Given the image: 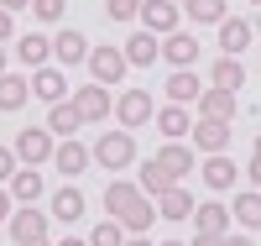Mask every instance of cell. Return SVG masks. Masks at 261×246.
Returning <instances> with one entry per match:
<instances>
[{"label": "cell", "instance_id": "obj_5", "mask_svg": "<svg viewBox=\"0 0 261 246\" xmlns=\"http://www.w3.org/2000/svg\"><path fill=\"white\" fill-rule=\"evenodd\" d=\"M53 152H58V142H53V131H47V126H27V131L16 137V158L27 163V168L53 163Z\"/></svg>", "mask_w": 261, "mask_h": 246}, {"label": "cell", "instance_id": "obj_12", "mask_svg": "<svg viewBox=\"0 0 261 246\" xmlns=\"http://www.w3.org/2000/svg\"><path fill=\"white\" fill-rule=\"evenodd\" d=\"M53 163H58V173L63 178H79L84 168H94V147H84V142H58V152H53Z\"/></svg>", "mask_w": 261, "mask_h": 246}, {"label": "cell", "instance_id": "obj_25", "mask_svg": "<svg viewBox=\"0 0 261 246\" xmlns=\"http://www.w3.org/2000/svg\"><path fill=\"white\" fill-rule=\"evenodd\" d=\"M183 16L199 21V27H220L230 11H225V0H183Z\"/></svg>", "mask_w": 261, "mask_h": 246}, {"label": "cell", "instance_id": "obj_15", "mask_svg": "<svg viewBox=\"0 0 261 246\" xmlns=\"http://www.w3.org/2000/svg\"><path fill=\"white\" fill-rule=\"evenodd\" d=\"M251 37H256L251 21H241V16H225V21H220V48H225V58L246 53V48H251Z\"/></svg>", "mask_w": 261, "mask_h": 246}, {"label": "cell", "instance_id": "obj_6", "mask_svg": "<svg viewBox=\"0 0 261 246\" xmlns=\"http://www.w3.org/2000/svg\"><path fill=\"white\" fill-rule=\"evenodd\" d=\"M11 241L16 246H37V241H47V215H42L37 205H21L11 215Z\"/></svg>", "mask_w": 261, "mask_h": 246}, {"label": "cell", "instance_id": "obj_8", "mask_svg": "<svg viewBox=\"0 0 261 246\" xmlns=\"http://www.w3.org/2000/svg\"><path fill=\"white\" fill-rule=\"evenodd\" d=\"M125 69H130V63H125V48H94V53H89V79L105 84V89H110L115 79H125Z\"/></svg>", "mask_w": 261, "mask_h": 246}, {"label": "cell", "instance_id": "obj_39", "mask_svg": "<svg viewBox=\"0 0 261 246\" xmlns=\"http://www.w3.org/2000/svg\"><path fill=\"white\" fill-rule=\"evenodd\" d=\"M225 246H256L251 236H225Z\"/></svg>", "mask_w": 261, "mask_h": 246}, {"label": "cell", "instance_id": "obj_10", "mask_svg": "<svg viewBox=\"0 0 261 246\" xmlns=\"http://www.w3.org/2000/svg\"><path fill=\"white\" fill-rule=\"evenodd\" d=\"M225 147H230V121H193V152L220 158Z\"/></svg>", "mask_w": 261, "mask_h": 246}, {"label": "cell", "instance_id": "obj_32", "mask_svg": "<svg viewBox=\"0 0 261 246\" xmlns=\"http://www.w3.org/2000/svg\"><path fill=\"white\" fill-rule=\"evenodd\" d=\"M141 6L146 0H105V16L110 21H141Z\"/></svg>", "mask_w": 261, "mask_h": 246}, {"label": "cell", "instance_id": "obj_46", "mask_svg": "<svg viewBox=\"0 0 261 246\" xmlns=\"http://www.w3.org/2000/svg\"><path fill=\"white\" fill-rule=\"evenodd\" d=\"M37 246H47V241H37Z\"/></svg>", "mask_w": 261, "mask_h": 246}, {"label": "cell", "instance_id": "obj_1", "mask_svg": "<svg viewBox=\"0 0 261 246\" xmlns=\"http://www.w3.org/2000/svg\"><path fill=\"white\" fill-rule=\"evenodd\" d=\"M105 210H110V220H120L130 236H146L151 220H157V205H146V189L141 184H120V178H110V189H105Z\"/></svg>", "mask_w": 261, "mask_h": 246}, {"label": "cell", "instance_id": "obj_18", "mask_svg": "<svg viewBox=\"0 0 261 246\" xmlns=\"http://www.w3.org/2000/svg\"><path fill=\"white\" fill-rule=\"evenodd\" d=\"M157 131H162L167 142H183V137H193V116H188L183 105H162L157 110Z\"/></svg>", "mask_w": 261, "mask_h": 246}, {"label": "cell", "instance_id": "obj_31", "mask_svg": "<svg viewBox=\"0 0 261 246\" xmlns=\"http://www.w3.org/2000/svg\"><path fill=\"white\" fill-rule=\"evenodd\" d=\"M89 246H125V226H120V220L94 226V231H89Z\"/></svg>", "mask_w": 261, "mask_h": 246}, {"label": "cell", "instance_id": "obj_26", "mask_svg": "<svg viewBox=\"0 0 261 246\" xmlns=\"http://www.w3.org/2000/svg\"><path fill=\"white\" fill-rule=\"evenodd\" d=\"M11 199H16V205H37V199H42V173L37 168H21L11 178Z\"/></svg>", "mask_w": 261, "mask_h": 246}, {"label": "cell", "instance_id": "obj_42", "mask_svg": "<svg viewBox=\"0 0 261 246\" xmlns=\"http://www.w3.org/2000/svg\"><path fill=\"white\" fill-rule=\"evenodd\" d=\"M0 79H6V48H0Z\"/></svg>", "mask_w": 261, "mask_h": 246}, {"label": "cell", "instance_id": "obj_22", "mask_svg": "<svg viewBox=\"0 0 261 246\" xmlns=\"http://www.w3.org/2000/svg\"><path fill=\"white\" fill-rule=\"evenodd\" d=\"M230 205H199L193 210V226H199V236H225L230 231Z\"/></svg>", "mask_w": 261, "mask_h": 246}, {"label": "cell", "instance_id": "obj_20", "mask_svg": "<svg viewBox=\"0 0 261 246\" xmlns=\"http://www.w3.org/2000/svg\"><path fill=\"white\" fill-rule=\"evenodd\" d=\"M16 58L27 63L32 74H37V69H47V58H53V37H42V32H32V37H21V42H16Z\"/></svg>", "mask_w": 261, "mask_h": 246}, {"label": "cell", "instance_id": "obj_28", "mask_svg": "<svg viewBox=\"0 0 261 246\" xmlns=\"http://www.w3.org/2000/svg\"><path fill=\"white\" fill-rule=\"evenodd\" d=\"M27 100H32V79H16V74L0 79V110H21Z\"/></svg>", "mask_w": 261, "mask_h": 246}, {"label": "cell", "instance_id": "obj_21", "mask_svg": "<svg viewBox=\"0 0 261 246\" xmlns=\"http://www.w3.org/2000/svg\"><path fill=\"white\" fill-rule=\"evenodd\" d=\"M89 53H94V48L84 42V32H58V37H53V58H58V63H89Z\"/></svg>", "mask_w": 261, "mask_h": 246}, {"label": "cell", "instance_id": "obj_2", "mask_svg": "<svg viewBox=\"0 0 261 246\" xmlns=\"http://www.w3.org/2000/svg\"><path fill=\"white\" fill-rule=\"evenodd\" d=\"M193 168H199V163H193V147H183V142H167V147H162L151 163H141V189L162 199L167 189H178V178H188Z\"/></svg>", "mask_w": 261, "mask_h": 246}, {"label": "cell", "instance_id": "obj_29", "mask_svg": "<svg viewBox=\"0 0 261 246\" xmlns=\"http://www.w3.org/2000/svg\"><path fill=\"white\" fill-rule=\"evenodd\" d=\"M84 215V194L68 184V189H58L53 194V220H68V226H73V220Z\"/></svg>", "mask_w": 261, "mask_h": 246}, {"label": "cell", "instance_id": "obj_36", "mask_svg": "<svg viewBox=\"0 0 261 246\" xmlns=\"http://www.w3.org/2000/svg\"><path fill=\"white\" fill-rule=\"evenodd\" d=\"M11 205H16V199H11V189H0V220H11V215H16Z\"/></svg>", "mask_w": 261, "mask_h": 246}, {"label": "cell", "instance_id": "obj_24", "mask_svg": "<svg viewBox=\"0 0 261 246\" xmlns=\"http://www.w3.org/2000/svg\"><path fill=\"white\" fill-rule=\"evenodd\" d=\"M79 126H84V116H79V105H73V100H63V105L47 110V131H53V137H73Z\"/></svg>", "mask_w": 261, "mask_h": 246}, {"label": "cell", "instance_id": "obj_11", "mask_svg": "<svg viewBox=\"0 0 261 246\" xmlns=\"http://www.w3.org/2000/svg\"><path fill=\"white\" fill-rule=\"evenodd\" d=\"M235 116H241V100H235L230 95V89H204V95H199V121H235Z\"/></svg>", "mask_w": 261, "mask_h": 246}, {"label": "cell", "instance_id": "obj_37", "mask_svg": "<svg viewBox=\"0 0 261 246\" xmlns=\"http://www.w3.org/2000/svg\"><path fill=\"white\" fill-rule=\"evenodd\" d=\"M6 37H16V27H11V11H0V42Z\"/></svg>", "mask_w": 261, "mask_h": 246}, {"label": "cell", "instance_id": "obj_41", "mask_svg": "<svg viewBox=\"0 0 261 246\" xmlns=\"http://www.w3.org/2000/svg\"><path fill=\"white\" fill-rule=\"evenodd\" d=\"M125 246H151V241H146V236H130V241H125Z\"/></svg>", "mask_w": 261, "mask_h": 246}, {"label": "cell", "instance_id": "obj_17", "mask_svg": "<svg viewBox=\"0 0 261 246\" xmlns=\"http://www.w3.org/2000/svg\"><path fill=\"white\" fill-rule=\"evenodd\" d=\"M162 58L172 63V69H193V58H199V37H188V32L162 37Z\"/></svg>", "mask_w": 261, "mask_h": 246}, {"label": "cell", "instance_id": "obj_13", "mask_svg": "<svg viewBox=\"0 0 261 246\" xmlns=\"http://www.w3.org/2000/svg\"><path fill=\"white\" fill-rule=\"evenodd\" d=\"M157 58H162V37H151V32L125 37V63H130V69H151Z\"/></svg>", "mask_w": 261, "mask_h": 246}, {"label": "cell", "instance_id": "obj_38", "mask_svg": "<svg viewBox=\"0 0 261 246\" xmlns=\"http://www.w3.org/2000/svg\"><path fill=\"white\" fill-rule=\"evenodd\" d=\"M188 246H225V236H199V241H188Z\"/></svg>", "mask_w": 261, "mask_h": 246}, {"label": "cell", "instance_id": "obj_19", "mask_svg": "<svg viewBox=\"0 0 261 246\" xmlns=\"http://www.w3.org/2000/svg\"><path fill=\"white\" fill-rule=\"evenodd\" d=\"M199 173H204V184L214 189V194H225V189H235V178H241V168H235L225 152L220 158H209V163H199Z\"/></svg>", "mask_w": 261, "mask_h": 246}, {"label": "cell", "instance_id": "obj_44", "mask_svg": "<svg viewBox=\"0 0 261 246\" xmlns=\"http://www.w3.org/2000/svg\"><path fill=\"white\" fill-rule=\"evenodd\" d=\"M256 37H261V16H256Z\"/></svg>", "mask_w": 261, "mask_h": 246}, {"label": "cell", "instance_id": "obj_30", "mask_svg": "<svg viewBox=\"0 0 261 246\" xmlns=\"http://www.w3.org/2000/svg\"><path fill=\"white\" fill-rule=\"evenodd\" d=\"M209 79H214V89H230V95H235V89L246 84V69H241L235 58H220V63L209 69Z\"/></svg>", "mask_w": 261, "mask_h": 246}, {"label": "cell", "instance_id": "obj_35", "mask_svg": "<svg viewBox=\"0 0 261 246\" xmlns=\"http://www.w3.org/2000/svg\"><path fill=\"white\" fill-rule=\"evenodd\" d=\"M251 184L261 189V137H256V147H251Z\"/></svg>", "mask_w": 261, "mask_h": 246}, {"label": "cell", "instance_id": "obj_33", "mask_svg": "<svg viewBox=\"0 0 261 246\" xmlns=\"http://www.w3.org/2000/svg\"><path fill=\"white\" fill-rule=\"evenodd\" d=\"M63 11H68V0H32V16L42 21V27H53V21H63Z\"/></svg>", "mask_w": 261, "mask_h": 246}, {"label": "cell", "instance_id": "obj_16", "mask_svg": "<svg viewBox=\"0 0 261 246\" xmlns=\"http://www.w3.org/2000/svg\"><path fill=\"white\" fill-rule=\"evenodd\" d=\"M32 95L47 100V105H63V100H68V79H63V69H37L32 74Z\"/></svg>", "mask_w": 261, "mask_h": 246}, {"label": "cell", "instance_id": "obj_43", "mask_svg": "<svg viewBox=\"0 0 261 246\" xmlns=\"http://www.w3.org/2000/svg\"><path fill=\"white\" fill-rule=\"evenodd\" d=\"M162 246H183V241H162Z\"/></svg>", "mask_w": 261, "mask_h": 246}, {"label": "cell", "instance_id": "obj_4", "mask_svg": "<svg viewBox=\"0 0 261 246\" xmlns=\"http://www.w3.org/2000/svg\"><path fill=\"white\" fill-rule=\"evenodd\" d=\"M115 121H120V131H136L146 121H157V100H151L146 89H125L115 100Z\"/></svg>", "mask_w": 261, "mask_h": 246}, {"label": "cell", "instance_id": "obj_7", "mask_svg": "<svg viewBox=\"0 0 261 246\" xmlns=\"http://www.w3.org/2000/svg\"><path fill=\"white\" fill-rule=\"evenodd\" d=\"M73 105H79V116L84 121H110L115 116V100H110V89H105V84H84V89H73Z\"/></svg>", "mask_w": 261, "mask_h": 246}, {"label": "cell", "instance_id": "obj_14", "mask_svg": "<svg viewBox=\"0 0 261 246\" xmlns=\"http://www.w3.org/2000/svg\"><path fill=\"white\" fill-rule=\"evenodd\" d=\"M199 95H204L199 74H193V69H172V79H167V105H199Z\"/></svg>", "mask_w": 261, "mask_h": 246}, {"label": "cell", "instance_id": "obj_27", "mask_svg": "<svg viewBox=\"0 0 261 246\" xmlns=\"http://www.w3.org/2000/svg\"><path fill=\"white\" fill-rule=\"evenodd\" d=\"M230 215L241 220L246 231H261V189H246V194H241V199L230 205Z\"/></svg>", "mask_w": 261, "mask_h": 246}, {"label": "cell", "instance_id": "obj_23", "mask_svg": "<svg viewBox=\"0 0 261 246\" xmlns=\"http://www.w3.org/2000/svg\"><path fill=\"white\" fill-rule=\"evenodd\" d=\"M193 210H199V205H193L188 189H167V194L157 199V215H162V220H193Z\"/></svg>", "mask_w": 261, "mask_h": 246}, {"label": "cell", "instance_id": "obj_9", "mask_svg": "<svg viewBox=\"0 0 261 246\" xmlns=\"http://www.w3.org/2000/svg\"><path fill=\"white\" fill-rule=\"evenodd\" d=\"M141 32L172 37V32H178V6H172V0H146V6H141Z\"/></svg>", "mask_w": 261, "mask_h": 246}, {"label": "cell", "instance_id": "obj_45", "mask_svg": "<svg viewBox=\"0 0 261 246\" xmlns=\"http://www.w3.org/2000/svg\"><path fill=\"white\" fill-rule=\"evenodd\" d=\"M251 6H261V0H251Z\"/></svg>", "mask_w": 261, "mask_h": 246}, {"label": "cell", "instance_id": "obj_34", "mask_svg": "<svg viewBox=\"0 0 261 246\" xmlns=\"http://www.w3.org/2000/svg\"><path fill=\"white\" fill-rule=\"evenodd\" d=\"M16 163H21V158H16V147H0V184H11V178L21 173Z\"/></svg>", "mask_w": 261, "mask_h": 246}, {"label": "cell", "instance_id": "obj_40", "mask_svg": "<svg viewBox=\"0 0 261 246\" xmlns=\"http://www.w3.org/2000/svg\"><path fill=\"white\" fill-rule=\"evenodd\" d=\"M58 246H89V241H79V236H68V241H58Z\"/></svg>", "mask_w": 261, "mask_h": 246}, {"label": "cell", "instance_id": "obj_3", "mask_svg": "<svg viewBox=\"0 0 261 246\" xmlns=\"http://www.w3.org/2000/svg\"><path fill=\"white\" fill-rule=\"evenodd\" d=\"M130 163H136V137H130V131H105V137L94 142V168L120 173Z\"/></svg>", "mask_w": 261, "mask_h": 246}]
</instances>
